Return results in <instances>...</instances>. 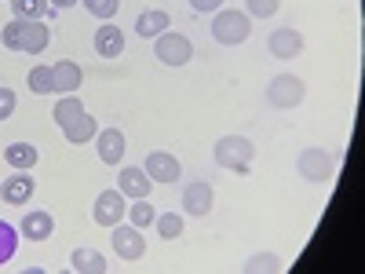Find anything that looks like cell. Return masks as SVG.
Returning <instances> with one entry per match:
<instances>
[{"mask_svg": "<svg viewBox=\"0 0 365 274\" xmlns=\"http://www.w3.org/2000/svg\"><path fill=\"white\" fill-rule=\"evenodd\" d=\"M51 41V29L44 19H11L0 29V44L8 51H22V55H41Z\"/></svg>", "mask_w": 365, "mask_h": 274, "instance_id": "6da1fadb", "label": "cell"}, {"mask_svg": "<svg viewBox=\"0 0 365 274\" xmlns=\"http://www.w3.org/2000/svg\"><path fill=\"white\" fill-rule=\"evenodd\" d=\"M212 158H216L220 168H227V172H234V176H249L252 158H256V146H252V139H245V136H223V139L216 143V150H212Z\"/></svg>", "mask_w": 365, "mask_h": 274, "instance_id": "7a4b0ae2", "label": "cell"}, {"mask_svg": "<svg viewBox=\"0 0 365 274\" xmlns=\"http://www.w3.org/2000/svg\"><path fill=\"white\" fill-rule=\"evenodd\" d=\"M212 37L220 44L234 48V44H245L252 37V19L237 8H220L216 19H212Z\"/></svg>", "mask_w": 365, "mask_h": 274, "instance_id": "3957f363", "label": "cell"}, {"mask_svg": "<svg viewBox=\"0 0 365 274\" xmlns=\"http://www.w3.org/2000/svg\"><path fill=\"white\" fill-rule=\"evenodd\" d=\"M336 161H340V154H332V150L307 146V150H299V158H296V172L307 183H332V176H336Z\"/></svg>", "mask_w": 365, "mask_h": 274, "instance_id": "277c9868", "label": "cell"}, {"mask_svg": "<svg viewBox=\"0 0 365 274\" xmlns=\"http://www.w3.org/2000/svg\"><path fill=\"white\" fill-rule=\"evenodd\" d=\"M303 96H307V84H303V77H296V73H278L267 84V103L274 110H292V106L303 103Z\"/></svg>", "mask_w": 365, "mask_h": 274, "instance_id": "5b68a950", "label": "cell"}, {"mask_svg": "<svg viewBox=\"0 0 365 274\" xmlns=\"http://www.w3.org/2000/svg\"><path fill=\"white\" fill-rule=\"evenodd\" d=\"M154 59H161L165 66H187L194 59V44L190 37L175 34V29H165L161 37H154Z\"/></svg>", "mask_w": 365, "mask_h": 274, "instance_id": "8992f818", "label": "cell"}, {"mask_svg": "<svg viewBox=\"0 0 365 274\" xmlns=\"http://www.w3.org/2000/svg\"><path fill=\"white\" fill-rule=\"evenodd\" d=\"M125 216H128V198L120 194L117 187H113V191H103V194L96 198V205H91V220H96L99 227H106V230L117 227Z\"/></svg>", "mask_w": 365, "mask_h": 274, "instance_id": "52a82bcc", "label": "cell"}, {"mask_svg": "<svg viewBox=\"0 0 365 274\" xmlns=\"http://www.w3.org/2000/svg\"><path fill=\"white\" fill-rule=\"evenodd\" d=\"M113 234H110V241H113V253L120 256V260H128V263H135V260H143L146 256V238H143V230L139 227H125V223H117V227H110Z\"/></svg>", "mask_w": 365, "mask_h": 274, "instance_id": "ba28073f", "label": "cell"}, {"mask_svg": "<svg viewBox=\"0 0 365 274\" xmlns=\"http://www.w3.org/2000/svg\"><path fill=\"white\" fill-rule=\"evenodd\" d=\"M182 212L187 216H197V220H205L208 212H212V205H216V191H212V183H205V179H194V183H187L182 187Z\"/></svg>", "mask_w": 365, "mask_h": 274, "instance_id": "9c48e42d", "label": "cell"}, {"mask_svg": "<svg viewBox=\"0 0 365 274\" xmlns=\"http://www.w3.org/2000/svg\"><path fill=\"white\" fill-rule=\"evenodd\" d=\"M143 172H146L150 179H154V183H175V179L182 176V168H179L175 154H168V150H150Z\"/></svg>", "mask_w": 365, "mask_h": 274, "instance_id": "30bf717a", "label": "cell"}, {"mask_svg": "<svg viewBox=\"0 0 365 274\" xmlns=\"http://www.w3.org/2000/svg\"><path fill=\"white\" fill-rule=\"evenodd\" d=\"M117 191L125 194L128 201H139V198H150V191H154V179H150L143 168L128 165V168H120V176H117Z\"/></svg>", "mask_w": 365, "mask_h": 274, "instance_id": "8fae6325", "label": "cell"}, {"mask_svg": "<svg viewBox=\"0 0 365 274\" xmlns=\"http://www.w3.org/2000/svg\"><path fill=\"white\" fill-rule=\"evenodd\" d=\"M267 51L274 59H296L303 51V34L292 26H282V29H274V34L267 37Z\"/></svg>", "mask_w": 365, "mask_h": 274, "instance_id": "7c38bea8", "label": "cell"}, {"mask_svg": "<svg viewBox=\"0 0 365 274\" xmlns=\"http://www.w3.org/2000/svg\"><path fill=\"white\" fill-rule=\"evenodd\" d=\"M19 234L29 238V241H48V238L55 234L51 212H44V208H29L26 216H22V223H19Z\"/></svg>", "mask_w": 365, "mask_h": 274, "instance_id": "4fadbf2b", "label": "cell"}, {"mask_svg": "<svg viewBox=\"0 0 365 274\" xmlns=\"http://www.w3.org/2000/svg\"><path fill=\"white\" fill-rule=\"evenodd\" d=\"M96 150H99V161L103 165H120V158H125V132L120 128H99L96 136Z\"/></svg>", "mask_w": 365, "mask_h": 274, "instance_id": "5bb4252c", "label": "cell"}, {"mask_svg": "<svg viewBox=\"0 0 365 274\" xmlns=\"http://www.w3.org/2000/svg\"><path fill=\"white\" fill-rule=\"evenodd\" d=\"M37 183L29 172H19V176H8L4 183H0V198H4L8 205H29V198H34Z\"/></svg>", "mask_w": 365, "mask_h": 274, "instance_id": "9a60e30c", "label": "cell"}, {"mask_svg": "<svg viewBox=\"0 0 365 274\" xmlns=\"http://www.w3.org/2000/svg\"><path fill=\"white\" fill-rule=\"evenodd\" d=\"M51 73H55V91L58 96H73V91L81 88V81H84V70L77 63H70V59H58V63L51 66Z\"/></svg>", "mask_w": 365, "mask_h": 274, "instance_id": "2e32d148", "label": "cell"}, {"mask_svg": "<svg viewBox=\"0 0 365 274\" xmlns=\"http://www.w3.org/2000/svg\"><path fill=\"white\" fill-rule=\"evenodd\" d=\"M70 267L77 274H106L110 270V263H106V256L99 249H84V245L70 253Z\"/></svg>", "mask_w": 365, "mask_h": 274, "instance_id": "e0dca14e", "label": "cell"}, {"mask_svg": "<svg viewBox=\"0 0 365 274\" xmlns=\"http://www.w3.org/2000/svg\"><path fill=\"white\" fill-rule=\"evenodd\" d=\"M63 136H66V143L70 146H84V143H96V136H99V121L91 117L88 110L73 121L70 128H63Z\"/></svg>", "mask_w": 365, "mask_h": 274, "instance_id": "ac0fdd59", "label": "cell"}, {"mask_svg": "<svg viewBox=\"0 0 365 274\" xmlns=\"http://www.w3.org/2000/svg\"><path fill=\"white\" fill-rule=\"evenodd\" d=\"M96 51H99L103 59H117L120 51H125V34H120L117 26L103 22V26L96 29Z\"/></svg>", "mask_w": 365, "mask_h": 274, "instance_id": "d6986e66", "label": "cell"}, {"mask_svg": "<svg viewBox=\"0 0 365 274\" xmlns=\"http://www.w3.org/2000/svg\"><path fill=\"white\" fill-rule=\"evenodd\" d=\"M168 29V11H161V8H154V11H143L139 19H135V34L143 37V41H154V37H161Z\"/></svg>", "mask_w": 365, "mask_h": 274, "instance_id": "ffe728a7", "label": "cell"}, {"mask_svg": "<svg viewBox=\"0 0 365 274\" xmlns=\"http://www.w3.org/2000/svg\"><path fill=\"white\" fill-rule=\"evenodd\" d=\"M4 161L15 172H29L41 161V154H37V146H29V143H11V146H4Z\"/></svg>", "mask_w": 365, "mask_h": 274, "instance_id": "44dd1931", "label": "cell"}, {"mask_svg": "<svg viewBox=\"0 0 365 274\" xmlns=\"http://www.w3.org/2000/svg\"><path fill=\"white\" fill-rule=\"evenodd\" d=\"M241 270L245 274H278V270H285V260L278 253H252L241 263Z\"/></svg>", "mask_w": 365, "mask_h": 274, "instance_id": "7402d4cb", "label": "cell"}, {"mask_svg": "<svg viewBox=\"0 0 365 274\" xmlns=\"http://www.w3.org/2000/svg\"><path fill=\"white\" fill-rule=\"evenodd\" d=\"M81 113H84V103H81L77 96H63V99L55 103V110H51V117H55L58 128H70Z\"/></svg>", "mask_w": 365, "mask_h": 274, "instance_id": "603a6c76", "label": "cell"}, {"mask_svg": "<svg viewBox=\"0 0 365 274\" xmlns=\"http://www.w3.org/2000/svg\"><path fill=\"white\" fill-rule=\"evenodd\" d=\"M11 11L15 19H48L55 8L51 0H11Z\"/></svg>", "mask_w": 365, "mask_h": 274, "instance_id": "cb8c5ba5", "label": "cell"}, {"mask_svg": "<svg viewBox=\"0 0 365 274\" xmlns=\"http://www.w3.org/2000/svg\"><path fill=\"white\" fill-rule=\"evenodd\" d=\"M26 84H29V91H34V96H51L55 91V73H51V66H34L29 70V77H26Z\"/></svg>", "mask_w": 365, "mask_h": 274, "instance_id": "d4e9b609", "label": "cell"}, {"mask_svg": "<svg viewBox=\"0 0 365 274\" xmlns=\"http://www.w3.org/2000/svg\"><path fill=\"white\" fill-rule=\"evenodd\" d=\"M128 220H132V227H154V220H158V208L150 205V198H139L135 205H128Z\"/></svg>", "mask_w": 365, "mask_h": 274, "instance_id": "484cf974", "label": "cell"}, {"mask_svg": "<svg viewBox=\"0 0 365 274\" xmlns=\"http://www.w3.org/2000/svg\"><path fill=\"white\" fill-rule=\"evenodd\" d=\"M154 227H158V234H161L165 241H175V238L182 234V216H179V212H158Z\"/></svg>", "mask_w": 365, "mask_h": 274, "instance_id": "4316f807", "label": "cell"}, {"mask_svg": "<svg viewBox=\"0 0 365 274\" xmlns=\"http://www.w3.org/2000/svg\"><path fill=\"white\" fill-rule=\"evenodd\" d=\"M19 230L11 227V223H4V220H0V267H4L11 256H15V249H19Z\"/></svg>", "mask_w": 365, "mask_h": 274, "instance_id": "83f0119b", "label": "cell"}, {"mask_svg": "<svg viewBox=\"0 0 365 274\" xmlns=\"http://www.w3.org/2000/svg\"><path fill=\"white\" fill-rule=\"evenodd\" d=\"M81 4L88 8V15H96L99 22H110L120 8V0H81Z\"/></svg>", "mask_w": 365, "mask_h": 274, "instance_id": "f1b7e54d", "label": "cell"}, {"mask_svg": "<svg viewBox=\"0 0 365 274\" xmlns=\"http://www.w3.org/2000/svg\"><path fill=\"white\" fill-rule=\"evenodd\" d=\"M278 8H282V0H245L249 19H270V15H278Z\"/></svg>", "mask_w": 365, "mask_h": 274, "instance_id": "f546056e", "label": "cell"}, {"mask_svg": "<svg viewBox=\"0 0 365 274\" xmlns=\"http://www.w3.org/2000/svg\"><path fill=\"white\" fill-rule=\"evenodd\" d=\"M15 106H19V96L11 88H0V121H8L15 113Z\"/></svg>", "mask_w": 365, "mask_h": 274, "instance_id": "4dcf8cb0", "label": "cell"}, {"mask_svg": "<svg viewBox=\"0 0 365 274\" xmlns=\"http://www.w3.org/2000/svg\"><path fill=\"white\" fill-rule=\"evenodd\" d=\"M190 8H194L197 15H216V11L223 8V0H190Z\"/></svg>", "mask_w": 365, "mask_h": 274, "instance_id": "1f68e13d", "label": "cell"}, {"mask_svg": "<svg viewBox=\"0 0 365 274\" xmlns=\"http://www.w3.org/2000/svg\"><path fill=\"white\" fill-rule=\"evenodd\" d=\"M73 4H81V0H51L55 11H66V8H73Z\"/></svg>", "mask_w": 365, "mask_h": 274, "instance_id": "d6a6232c", "label": "cell"}]
</instances>
